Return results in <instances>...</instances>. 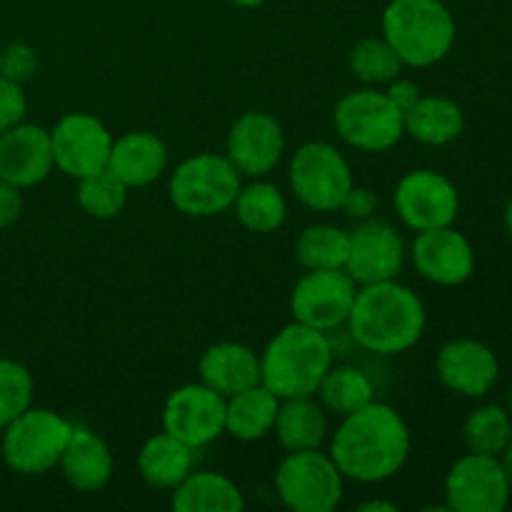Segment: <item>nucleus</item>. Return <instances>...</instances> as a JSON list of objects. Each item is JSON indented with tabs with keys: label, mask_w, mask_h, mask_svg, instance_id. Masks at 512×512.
<instances>
[{
	"label": "nucleus",
	"mask_w": 512,
	"mask_h": 512,
	"mask_svg": "<svg viewBox=\"0 0 512 512\" xmlns=\"http://www.w3.org/2000/svg\"><path fill=\"white\" fill-rule=\"evenodd\" d=\"M410 448L413 438L403 415L393 405L373 400L340 418L330 443V458L335 460L345 480L378 485L403 470L410 458Z\"/></svg>",
	"instance_id": "nucleus-1"
},
{
	"label": "nucleus",
	"mask_w": 512,
	"mask_h": 512,
	"mask_svg": "<svg viewBox=\"0 0 512 512\" xmlns=\"http://www.w3.org/2000/svg\"><path fill=\"white\" fill-rule=\"evenodd\" d=\"M428 313L415 290L395 280L358 285L348 328L355 343L375 355H400L420 343Z\"/></svg>",
	"instance_id": "nucleus-2"
},
{
	"label": "nucleus",
	"mask_w": 512,
	"mask_h": 512,
	"mask_svg": "<svg viewBox=\"0 0 512 512\" xmlns=\"http://www.w3.org/2000/svg\"><path fill=\"white\" fill-rule=\"evenodd\" d=\"M333 365L328 333L303 323H290L270 338L260 353V383L280 400L318 393L320 380Z\"/></svg>",
	"instance_id": "nucleus-3"
},
{
	"label": "nucleus",
	"mask_w": 512,
	"mask_h": 512,
	"mask_svg": "<svg viewBox=\"0 0 512 512\" xmlns=\"http://www.w3.org/2000/svg\"><path fill=\"white\" fill-rule=\"evenodd\" d=\"M453 13L440 0H390L383 10V38L408 68H430L455 45Z\"/></svg>",
	"instance_id": "nucleus-4"
},
{
	"label": "nucleus",
	"mask_w": 512,
	"mask_h": 512,
	"mask_svg": "<svg viewBox=\"0 0 512 512\" xmlns=\"http://www.w3.org/2000/svg\"><path fill=\"white\" fill-rule=\"evenodd\" d=\"M243 175L225 155L198 153L185 158L170 175V203L188 218L228 213L243 185Z\"/></svg>",
	"instance_id": "nucleus-5"
},
{
	"label": "nucleus",
	"mask_w": 512,
	"mask_h": 512,
	"mask_svg": "<svg viewBox=\"0 0 512 512\" xmlns=\"http://www.w3.org/2000/svg\"><path fill=\"white\" fill-rule=\"evenodd\" d=\"M335 133L363 153H385L405 138V115L385 90L375 85L350 90L335 103Z\"/></svg>",
	"instance_id": "nucleus-6"
},
{
	"label": "nucleus",
	"mask_w": 512,
	"mask_h": 512,
	"mask_svg": "<svg viewBox=\"0 0 512 512\" xmlns=\"http://www.w3.org/2000/svg\"><path fill=\"white\" fill-rule=\"evenodd\" d=\"M278 500L293 512H333L343 503V473L330 453L295 450L280 460L275 470Z\"/></svg>",
	"instance_id": "nucleus-7"
},
{
	"label": "nucleus",
	"mask_w": 512,
	"mask_h": 512,
	"mask_svg": "<svg viewBox=\"0 0 512 512\" xmlns=\"http://www.w3.org/2000/svg\"><path fill=\"white\" fill-rule=\"evenodd\" d=\"M70 433H73V425L63 415L30 405L8 428H3L0 450H3L5 465L20 475L50 473L58 468Z\"/></svg>",
	"instance_id": "nucleus-8"
},
{
	"label": "nucleus",
	"mask_w": 512,
	"mask_h": 512,
	"mask_svg": "<svg viewBox=\"0 0 512 512\" xmlns=\"http://www.w3.org/2000/svg\"><path fill=\"white\" fill-rule=\"evenodd\" d=\"M288 183L295 198L315 213L340 210L348 190L355 185L348 158L325 140L303 143L290 158Z\"/></svg>",
	"instance_id": "nucleus-9"
},
{
	"label": "nucleus",
	"mask_w": 512,
	"mask_h": 512,
	"mask_svg": "<svg viewBox=\"0 0 512 512\" xmlns=\"http://www.w3.org/2000/svg\"><path fill=\"white\" fill-rule=\"evenodd\" d=\"M510 480L498 455L468 453L445 475V508L455 512H503L510 503Z\"/></svg>",
	"instance_id": "nucleus-10"
},
{
	"label": "nucleus",
	"mask_w": 512,
	"mask_h": 512,
	"mask_svg": "<svg viewBox=\"0 0 512 512\" xmlns=\"http://www.w3.org/2000/svg\"><path fill=\"white\" fill-rule=\"evenodd\" d=\"M355 293L358 285L343 268L308 270L290 293V313L295 323L330 333L348 323Z\"/></svg>",
	"instance_id": "nucleus-11"
},
{
	"label": "nucleus",
	"mask_w": 512,
	"mask_h": 512,
	"mask_svg": "<svg viewBox=\"0 0 512 512\" xmlns=\"http://www.w3.org/2000/svg\"><path fill=\"white\" fill-rule=\"evenodd\" d=\"M395 213L415 233L453 225L460 210V193L443 173L420 168L398 180L393 193Z\"/></svg>",
	"instance_id": "nucleus-12"
},
{
	"label": "nucleus",
	"mask_w": 512,
	"mask_h": 512,
	"mask_svg": "<svg viewBox=\"0 0 512 512\" xmlns=\"http://www.w3.org/2000/svg\"><path fill=\"white\" fill-rule=\"evenodd\" d=\"M163 430L193 450L225 435V398L205 383L180 385L163 408Z\"/></svg>",
	"instance_id": "nucleus-13"
},
{
	"label": "nucleus",
	"mask_w": 512,
	"mask_h": 512,
	"mask_svg": "<svg viewBox=\"0 0 512 512\" xmlns=\"http://www.w3.org/2000/svg\"><path fill=\"white\" fill-rule=\"evenodd\" d=\"M55 168L68 178L80 180L105 170L113 135L90 113H68L50 130Z\"/></svg>",
	"instance_id": "nucleus-14"
},
{
	"label": "nucleus",
	"mask_w": 512,
	"mask_h": 512,
	"mask_svg": "<svg viewBox=\"0 0 512 512\" xmlns=\"http://www.w3.org/2000/svg\"><path fill=\"white\" fill-rule=\"evenodd\" d=\"M405 263V243L398 230L385 220H360L348 230V258L343 270L355 285L395 280Z\"/></svg>",
	"instance_id": "nucleus-15"
},
{
	"label": "nucleus",
	"mask_w": 512,
	"mask_h": 512,
	"mask_svg": "<svg viewBox=\"0 0 512 512\" xmlns=\"http://www.w3.org/2000/svg\"><path fill=\"white\" fill-rule=\"evenodd\" d=\"M285 153L283 125L265 110L240 115L225 138V158L245 178H265L280 165Z\"/></svg>",
	"instance_id": "nucleus-16"
},
{
	"label": "nucleus",
	"mask_w": 512,
	"mask_h": 512,
	"mask_svg": "<svg viewBox=\"0 0 512 512\" xmlns=\"http://www.w3.org/2000/svg\"><path fill=\"white\" fill-rule=\"evenodd\" d=\"M410 258L420 278L433 285H443V288L468 283L470 275L475 273L473 245L453 225L423 230L415 235Z\"/></svg>",
	"instance_id": "nucleus-17"
},
{
	"label": "nucleus",
	"mask_w": 512,
	"mask_h": 512,
	"mask_svg": "<svg viewBox=\"0 0 512 512\" xmlns=\"http://www.w3.org/2000/svg\"><path fill=\"white\" fill-rule=\"evenodd\" d=\"M435 373L450 393L460 398H483L498 383V355L480 340H450L435 358Z\"/></svg>",
	"instance_id": "nucleus-18"
},
{
	"label": "nucleus",
	"mask_w": 512,
	"mask_h": 512,
	"mask_svg": "<svg viewBox=\"0 0 512 512\" xmlns=\"http://www.w3.org/2000/svg\"><path fill=\"white\" fill-rule=\"evenodd\" d=\"M55 168L50 130L33 123H18L0 133V180L15 188H35Z\"/></svg>",
	"instance_id": "nucleus-19"
},
{
	"label": "nucleus",
	"mask_w": 512,
	"mask_h": 512,
	"mask_svg": "<svg viewBox=\"0 0 512 512\" xmlns=\"http://www.w3.org/2000/svg\"><path fill=\"white\" fill-rule=\"evenodd\" d=\"M168 145L150 130H130L113 138L105 168L128 188H145L168 170Z\"/></svg>",
	"instance_id": "nucleus-20"
},
{
	"label": "nucleus",
	"mask_w": 512,
	"mask_h": 512,
	"mask_svg": "<svg viewBox=\"0 0 512 512\" xmlns=\"http://www.w3.org/2000/svg\"><path fill=\"white\" fill-rule=\"evenodd\" d=\"M65 483L80 493H100L113 480L115 460L108 443L88 428H75L58 463Z\"/></svg>",
	"instance_id": "nucleus-21"
},
{
	"label": "nucleus",
	"mask_w": 512,
	"mask_h": 512,
	"mask_svg": "<svg viewBox=\"0 0 512 512\" xmlns=\"http://www.w3.org/2000/svg\"><path fill=\"white\" fill-rule=\"evenodd\" d=\"M200 383L223 398L260 383V355L243 343H215L198 360Z\"/></svg>",
	"instance_id": "nucleus-22"
},
{
	"label": "nucleus",
	"mask_w": 512,
	"mask_h": 512,
	"mask_svg": "<svg viewBox=\"0 0 512 512\" xmlns=\"http://www.w3.org/2000/svg\"><path fill=\"white\" fill-rule=\"evenodd\" d=\"M280 398L263 383L225 398V433L240 443H255L273 433Z\"/></svg>",
	"instance_id": "nucleus-23"
},
{
	"label": "nucleus",
	"mask_w": 512,
	"mask_h": 512,
	"mask_svg": "<svg viewBox=\"0 0 512 512\" xmlns=\"http://www.w3.org/2000/svg\"><path fill=\"white\" fill-rule=\"evenodd\" d=\"M195 465V450L170 433H155L138 453L140 478L155 490H173L183 483Z\"/></svg>",
	"instance_id": "nucleus-24"
},
{
	"label": "nucleus",
	"mask_w": 512,
	"mask_h": 512,
	"mask_svg": "<svg viewBox=\"0 0 512 512\" xmlns=\"http://www.w3.org/2000/svg\"><path fill=\"white\" fill-rule=\"evenodd\" d=\"M465 113L445 95H420L418 103L405 113V135L430 148H443L463 135Z\"/></svg>",
	"instance_id": "nucleus-25"
},
{
	"label": "nucleus",
	"mask_w": 512,
	"mask_h": 512,
	"mask_svg": "<svg viewBox=\"0 0 512 512\" xmlns=\"http://www.w3.org/2000/svg\"><path fill=\"white\" fill-rule=\"evenodd\" d=\"M173 510L178 512H243V490L223 473L198 470L173 488Z\"/></svg>",
	"instance_id": "nucleus-26"
},
{
	"label": "nucleus",
	"mask_w": 512,
	"mask_h": 512,
	"mask_svg": "<svg viewBox=\"0 0 512 512\" xmlns=\"http://www.w3.org/2000/svg\"><path fill=\"white\" fill-rule=\"evenodd\" d=\"M273 433L288 453L315 450L328 438V413L315 400V395L280 400Z\"/></svg>",
	"instance_id": "nucleus-27"
},
{
	"label": "nucleus",
	"mask_w": 512,
	"mask_h": 512,
	"mask_svg": "<svg viewBox=\"0 0 512 512\" xmlns=\"http://www.w3.org/2000/svg\"><path fill=\"white\" fill-rule=\"evenodd\" d=\"M233 210L245 230L268 235L283 228L285 218H288V200L278 185L255 180V183L240 185Z\"/></svg>",
	"instance_id": "nucleus-28"
},
{
	"label": "nucleus",
	"mask_w": 512,
	"mask_h": 512,
	"mask_svg": "<svg viewBox=\"0 0 512 512\" xmlns=\"http://www.w3.org/2000/svg\"><path fill=\"white\" fill-rule=\"evenodd\" d=\"M315 395H318V403L323 405L325 413L345 418L363 405L373 403L375 388L373 380L355 365H330Z\"/></svg>",
	"instance_id": "nucleus-29"
},
{
	"label": "nucleus",
	"mask_w": 512,
	"mask_h": 512,
	"mask_svg": "<svg viewBox=\"0 0 512 512\" xmlns=\"http://www.w3.org/2000/svg\"><path fill=\"white\" fill-rule=\"evenodd\" d=\"M295 258L305 270L343 268L348 258V230L330 223L308 225L295 240Z\"/></svg>",
	"instance_id": "nucleus-30"
},
{
	"label": "nucleus",
	"mask_w": 512,
	"mask_h": 512,
	"mask_svg": "<svg viewBox=\"0 0 512 512\" xmlns=\"http://www.w3.org/2000/svg\"><path fill=\"white\" fill-rule=\"evenodd\" d=\"M512 438V418L500 405H480L463 425V440L470 453L498 455L508 448Z\"/></svg>",
	"instance_id": "nucleus-31"
},
{
	"label": "nucleus",
	"mask_w": 512,
	"mask_h": 512,
	"mask_svg": "<svg viewBox=\"0 0 512 512\" xmlns=\"http://www.w3.org/2000/svg\"><path fill=\"white\" fill-rule=\"evenodd\" d=\"M128 190V185L120 183V180L105 168L78 180L75 200H78L80 210H83L88 218L113 220L123 213L125 203H128Z\"/></svg>",
	"instance_id": "nucleus-32"
},
{
	"label": "nucleus",
	"mask_w": 512,
	"mask_h": 512,
	"mask_svg": "<svg viewBox=\"0 0 512 512\" xmlns=\"http://www.w3.org/2000/svg\"><path fill=\"white\" fill-rule=\"evenodd\" d=\"M350 73L365 85H388L405 68L403 60L385 38H363L348 53Z\"/></svg>",
	"instance_id": "nucleus-33"
},
{
	"label": "nucleus",
	"mask_w": 512,
	"mask_h": 512,
	"mask_svg": "<svg viewBox=\"0 0 512 512\" xmlns=\"http://www.w3.org/2000/svg\"><path fill=\"white\" fill-rule=\"evenodd\" d=\"M33 375L10 358H0V433L33 405Z\"/></svg>",
	"instance_id": "nucleus-34"
},
{
	"label": "nucleus",
	"mask_w": 512,
	"mask_h": 512,
	"mask_svg": "<svg viewBox=\"0 0 512 512\" xmlns=\"http://www.w3.org/2000/svg\"><path fill=\"white\" fill-rule=\"evenodd\" d=\"M38 70V53L28 43H10L0 50V75L25 85Z\"/></svg>",
	"instance_id": "nucleus-35"
},
{
	"label": "nucleus",
	"mask_w": 512,
	"mask_h": 512,
	"mask_svg": "<svg viewBox=\"0 0 512 512\" xmlns=\"http://www.w3.org/2000/svg\"><path fill=\"white\" fill-rule=\"evenodd\" d=\"M25 110H28V98L23 85L0 75V133L23 123Z\"/></svg>",
	"instance_id": "nucleus-36"
},
{
	"label": "nucleus",
	"mask_w": 512,
	"mask_h": 512,
	"mask_svg": "<svg viewBox=\"0 0 512 512\" xmlns=\"http://www.w3.org/2000/svg\"><path fill=\"white\" fill-rule=\"evenodd\" d=\"M375 208H378V195L370 188H363V185H353L345 195L343 205H340V210H345V215L355 223L373 218Z\"/></svg>",
	"instance_id": "nucleus-37"
},
{
	"label": "nucleus",
	"mask_w": 512,
	"mask_h": 512,
	"mask_svg": "<svg viewBox=\"0 0 512 512\" xmlns=\"http://www.w3.org/2000/svg\"><path fill=\"white\" fill-rule=\"evenodd\" d=\"M23 215V195L20 188L0 180V230L15 225Z\"/></svg>",
	"instance_id": "nucleus-38"
},
{
	"label": "nucleus",
	"mask_w": 512,
	"mask_h": 512,
	"mask_svg": "<svg viewBox=\"0 0 512 512\" xmlns=\"http://www.w3.org/2000/svg\"><path fill=\"white\" fill-rule=\"evenodd\" d=\"M385 93H388V98L393 100L400 110H403V115L408 113V110L418 103L420 95H423L420 93V85L415 83V80L400 78V75L395 80H390L388 88H385Z\"/></svg>",
	"instance_id": "nucleus-39"
},
{
	"label": "nucleus",
	"mask_w": 512,
	"mask_h": 512,
	"mask_svg": "<svg viewBox=\"0 0 512 512\" xmlns=\"http://www.w3.org/2000/svg\"><path fill=\"white\" fill-rule=\"evenodd\" d=\"M360 512H398V505L383 503V500H368L358 508Z\"/></svg>",
	"instance_id": "nucleus-40"
},
{
	"label": "nucleus",
	"mask_w": 512,
	"mask_h": 512,
	"mask_svg": "<svg viewBox=\"0 0 512 512\" xmlns=\"http://www.w3.org/2000/svg\"><path fill=\"white\" fill-rule=\"evenodd\" d=\"M500 463H503V468H505V475H508V480H510V488H512V438H510L508 448H505L503 453H500Z\"/></svg>",
	"instance_id": "nucleus-41"
},
{
	"label": "nucleus",
	"mask_w": 512,
	"mask_h": 512,
	"mask_svg": "<svg viewBox=\"0 0 512 512\" xmlns=\"http://www.w3.org/2000/svg\"><path fill=\"white\" fill-rule=\"evenodd\" d=\"M503 220H505V230H508V235L512 238V198H510V203L505 205Z\"/></svg>",
	"instance_id": "nucleus-42"
},
{
	"label": "nucleus",
	"mask_w": 512,
	"mask_h": 512,
	"mask_svg": "<svg viewBox=\"0 0 512 512\" xmlns=\"http://www.w3.org/2000/svg\"><path fill=\"white\" fill-rule=\"evenodd\" d=\"M233 5H240V8H258V5H263L265 0H230Z\"/></svg>",
	"instance_id": "nucleus-43"
},
{
	"label": "nucleus",
	"mask_w": 512,
	"mask_h": 512,
	"mask_svg": "<svg viewBox=\"0 0 512 512\" xmlns=\"http://www.w3.org/2000/svg\"><path fill=\"white\" fill-rule=\"evenodd\" d=\"M510 413V418H512V388L508 390V408H505Z\"/></svg>",
	"instance_id": "nucleus-44"
},
{
	"label": "nucleus",
	"mask_w": 512,
	"mask_h": 512,
	"mask_svg": "<svg viewBox=\"0 0 512 512\" xmlns=\"http://www.w3.org/2000/svg\"><path fill=\"white\" fill-rule=\"evenodd\" d=\"M0 50H3V45H0Z\"/></svg>",
	"instance_id": "nucleus-45"
}]
</instances>
